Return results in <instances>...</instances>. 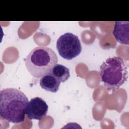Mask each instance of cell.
<instances>
[{
    "label": "cell",
    "mask_w": 129,
    "mask_h": 129,
    "mask_svg": "<svg viewBox=\"0 0 129 129\" xmlns=\"http://www.w3.org/2000/svg\"><path fill=\"white\" fill-rule=\"evenodd\" d=\"M48 109L46 102L42 98L36 97L29 101L26 114L30 119L41 120L46 115Z\"/></svg>",
    "instance_id": "5b68a950"
},
{
    "label": "cell",
    "mask_w": 129,
    "mask_h": 129,
    "mask_svg": "<svg viewBox=\"0 0 129 129\" xmlns=\"http://www.w3.org/2000/svg\"><path fill=\"white\" fill-rule=\"evenodd\" d=\"M50 73L60 83L65 82L70 77L69 69L58 63L53 68Z\"/></svg>",
    "instance_id": "ba28073f"
},
{
    "label": "cell",
    "mask_w": 129,
    "mask_h": 129,
    "mask_svg": "<svg viewBox=\"0 0 129 129\" xmlns=\"http://www.w3.org/2000/svg\"><path fill=\"white\" fill-rule=\"evenodd\" d=\"M57 62L58 58L54 51L50 48L43 46L34 48L25 59L27 70L35 78L50 73Z\"/></svg>",
    "instance_id": "3957f363"
},
{
    "label": "cell",
    "mask_w": 129,
    "mask_h": 129,
    "mask_svg": "<svg viewBox=\"0 0 129 129\" xmlns=\"http://www.w3.org/2000/svg\"><path fill=\"white\" fill-rule=\"evenodd\" d=\"M29 101L26 95L16 88H6L0 91V115L13 123L22 122Z\"/></svg>",
    "instance_id": "6da1fadb"
},
{
    "label": "cell",
    "mask_w": 129,
    "mask_h": 129,
    "mask_svg": "<svg viewBox=\"0 0 129 129\" xmlns=\"http://www.w3.org/2000/svg\"><path fill=\"white\" fill-rule=\"evenodd\" d=\"M99 74L106 90L113 92L128 79L127 67L124 60L118 56L109 57L100 67Z\"/></svg>",
    "instance_id": "7a4b0ae2"
},
{
    "label": "cell",
    "mask_w": 129,
    "mask_h": 129,
    "mask_svg": "<svg viewBox=\"0 0 129 129\" xmlns=\"http://www.w3.org/2000/svg\"><path fill=\"white\" fill-rule=\"evenodd\" d=\"M60 84V82L50 73L42 77L39 81L40 86L43 89L52 93L58 91Z\"/></svg>",
    "instance_id": "52a82bcc"
},
{
    "label": "cell",
    "mask_w": 129,
    "mask_h": 129,
    "mask_svg": "<svg viewBox=\"0 0 129 129\" xmlns=\"http://www.w3.org/2000/svg\"><path fill=\"white\" fill-rule=\"evenodd\" d=\"M112 34L116 40L122 44H129V22L128 21L115 22Z\"/></svg>",
    "instance_id": "8992f818"
},
{
    "label": "cell",
    "mask_w": 129,
    "mask_h": 129,
    "mask_svg": "<svg viewBox=\"0 0 129 129\" xmlns=\"http://www.w3.org/2000/svg\"><path fill=\"white\" fill-rule=\"evenodd\" d=\"M56 47L59 55L67 60L76 57L82 51L81 43L78 37L70 32L61 35L57 39Z\"/></svg>",
    "instance_id": "277c9868"
}]
</instances>
